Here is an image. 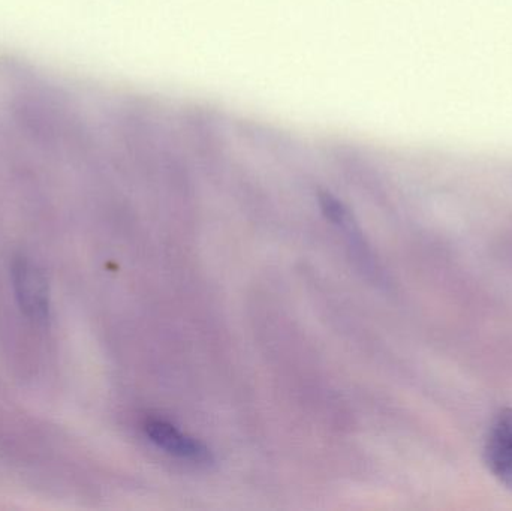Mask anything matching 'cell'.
Returning <instances> with one entry per match:
<instances>
[{"label": "cell", "instance_id": "cell-1", "mask_svg": "<svg viewBox=\"0 0 512 511\" xmlns=\"http://www.w3.org/2000/svg\"><path fill=\"white\" fill-rule=\"evenodd\" d=\"M12 287L21 312L36 324H47L51 317L50 290L42 270L29 258L12 263Z\"/></svg>", "mask_w": 512, "mask_h": 511}, {"label": "cell", "instance_id": "cell-2", "mask_svg": "<svg viewBox=\"0 0 512 511\" xmlns=\"http://www.w3.org/2000/svg\"><path fill=\"white\" fill-rule=\"evenodd\" d=\"M144 432L153 444L164 450L168 455L194 465H210L212 453L204 444L165 422V420L149 419L144 423Z\"/></svg>", "mask_w": 512, "mask_h": 511}, {"label": "cell", "instance_id": "cell-3", "mask_svg": "<svg viewBox=\"0 0 512 511\" xmlns=\"http://www.w3.org/2000/svg\"><path fill=\"white\" fill-rule=\"evenodd\" d=\"M486 462L493 476L512 491V410L502 411L490 426Z\"/></svg>", "mask_w": 512, "mask_h": 511}]
</instances>
